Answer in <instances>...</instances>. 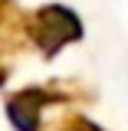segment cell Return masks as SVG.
Here are the masks:
<instances>
[{
	"label": "cell",
	"mask_w": 128,
	"mask_h": 131,
	"mask_svg": "<svg viewBox=\"0 0 128 131\" xmlns=\"http://www.w3.org/2000/svg\"><path fill=\"white\" fill-rule=\"evenodd\" d=\"M82 36L79 16L66 7H43L30 16V39L43 49V56H56L66 43H76Z\"/></svg>",
	"instance_id": "cell-1"
},
{
	"label": "cell",
	"mask_w": 128,
	"mask_h": 131,
	"mask_svg": "<svg viewBox=\"0 0 128 131\" xmlns=\"http://www.w3.org/2000/svg\"><path fill=\"white\" fill-rule=\"evenodd\" d=\"M63 131H102V128H95L92 121H85V118H76V115H72V118H66V121H63Z\"/></svg>",
	"instance_id": "cell-3"
},
{
	"label": "cell",
	"mask_w": 128,
	"mask_h": 131,
	"mask_svg": "<svg viewBox=\"0 0 128 131\" xmlns=\"http://www.w3.org/2000/svg\"><path fill=\"white\" fill-rule=\"evenodd\" d=\"M69 92V85H49V89H23L7 102V115L16 125V131H40V112L59 102Z\"/></svg>",
	"instance_id": "cell-2"
}]
</instances>
